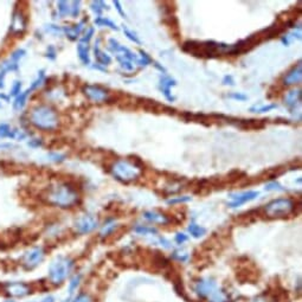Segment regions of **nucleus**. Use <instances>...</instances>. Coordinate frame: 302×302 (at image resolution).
<instances>
[{
	"label": "nucleus",
	"instance_id": "26",
	"mask_svg": "<svg viewBox=\"0 0 302 302\" xmlns=\"http://www.w3.org/2000/svg\"><path fill=\"white\" fill-rule=\"evenodd\" d=\"M134 231L137 235H141V236H157L158 231L157 229L150 226H146V225H139L134 228Z\"/></svg>",
	"mask_w": 302,
	"mask_h": 302
},
{
	"label": "nucleus",
	"instance_id": "53",
	"mask_svg": "<svg viewBox=\"0 0 302 302\" xmlns=\"http://www.w3.org/2000/svg\"><path fill=\"white\" fill-rule=\"evenodd\" d=\"M251 302H273V300H271L270 297L266 296V295H261V296L255 297Z\"/></svg>",
	"mask_w": 302,
	"mask_h": 302
},
{
	"label": "nucleus",
	"instance_id": "44",
	"mask_svg": "<svg viewBox=\"0 0 302 302\" xmlns=\"http://www.w3.org/2000/svg\"><path fill=\"white\" fill-rule=\"evenodd\" d=\"M20 92H22V82H19V81H16L15 83H13L12 88H11V95L13 96H18Z\"/></svg>",
	"mask_w": 302,
	"mask_h": 302
},
{
	"label": "nucleus",
	"instance_id": "35",
	"mask_svg": "<svg viewBox=\"0 0 302 302\" xmlns=\"http://www.w3.org/2000/svg\"><path fill=\"white\" fill-rule=\"evenodd\" d=\"M90 8H92L93 11L95 12L97 16H101V13H102L103 10H105L106 8H108V6H107L103 2L97 0V2H93L92 4H90Z\"/></svg>",
	"mask_w": 302,
	"mask_h": 302
},
{
	"label": "nucleus",
	"instance_id": "13",
	"mask_svg": "<svg viewBox=\"0 0 302 302\" xmlns=\"http://www.w3.org/2000/svg\"><path fill=\"white\" fill-rule=\"evenodd\" d=\"M257 191H247V192L243 193H231L229 194V198L231 199L230 203H228V206L229 207H238L241 205H243V204L248 203V201H251L254 199H256L258 197Z\"/></svg>",
	"mask_w": 302,
	"mask_h": 302
},
{
	"label": "nucleus",
	"instance_id": "45",
	"mask_svg": "<svg viewBox=\"0 0 302 302\" xmlns=\"http://www.w3.org/2000/svg\"><path fill=\"white\" fill-rule=\"evenodd\" d=\"M228 97H229V99L236 100V101H247L248 100V96L246 95V94H242V93H231L228 95Z\"/></svg>",
	"mask_w": 302,
	"mask_h": 302
},
{
	"label": "nucleus",
	"instance_id": "6",
	"mask_svg": "<svg viewBox=\"0 0 302 302\" xmlns=\"http://www.w3.org/2000/svg\"><path fill=\"white\" fill-rule=\"evenodd\" d=\"M113 176L121 183L128 184L140 177V170L133 166L128 160H116L112 167Z\"/></svg>",
	"mask_w": 302,
	"mask_h": 302
},
{
	"label": "nucleus",
	"instance_id": "23",
	"mask_svg": "<svg viewBox=\"0 0 302 302\" xmlns=\"http://www.w3.org/2000/svg\"><path fill=\"white\" fill-rule=\"evenodd\" d=\"M85 22H81L79 25H75V26H68V28H63V32L65 33V36L68 37V38L70 40H76L77 37H79L81 35V32H82L83 28H85Z\"/></svg>",
	"mask_w": 302,
	"mask_h": 302
},
{
	"label": "nucleus",
	"instance_id": "54",
	"mask_svg": "<svg viewBox=\"0 0 302 302\" xmlns=\"http://www.w3.org/2000/svg\"><path fill=\"white\" fill-rule=\"evenodd\" d=\"M29 146H31V147H39V146H42V141L38 140V139H33V140H31L29 142Z\"/></svg>",
	"mask_w": 302,
	"mask_h": 302
},
{
	"label": "nucleus",
	"instance_id": "47",
	"mask_svg": "<svg viewBox=\"0 0 302 302\" xmlns=\"http://www.w3.org/2000/svg\"><path fill=\"white\" fill-rule=\"evenodd\" d=\"M50 159L55 163H62V161L65 160V157L63 154H58V153H50Z\"/></svg>",
	"mask_w": 302,
	"mask_h": 302
},
{
	"label": "nucleus",
	"instance_id": "37",
	"mask_svg": "<svg viewBox=\"0 0 302 302\" xmlns=\"http://www.w3.org/2000/svg\"><path fill=\"white\" fill-rule=\"evenodd\" d=\"M81 278H82V275H76V276H73L71 278V281L69 282V288H68V291L70 295L73 294V291H75L77 289V287H79L80 282H81Z\"/></svg>",
	"mask_w": 302,
	"mask_h": 302
},
{
	"label": "nucleus",
	"instance_id": "39",
	"mask_svg": "<svg viewBox=\"0 0 302 302\" xmlns=\"http://www.w3.org/2000/svg\"><path fill=\"white\" fill-rule=\"evenodd\" d=\"M191 200V197L189 196H183V197H173L171 199L167 200L169 205H176V204H181V203H187Z\"/></svg>",
	"mask_w": 302,
	"mask_h": 302
},
{
	"label": "nucleus",
	"instance_id": "46",
	"mask_svg": "<svg viewBox=\"0 0 302 302\" xmlns=\"http://www.w3.org/2000/svg\"><path fill=\"white\" fill-rule=\"evenodd\" d=\"M174 241H176L177 244H184L185 242L189 241V236L185 234H177L176 237H174Z\"/></svg>",
	"mask_w": 302,
	"mask_h": 302
},
{
	"label": "nucleus",
	"instance_id": "22",
	"mask_svg": "<svg viewBox=\"0 0 302 302\" xmlns=\"http://www.w3.org/2000/svg\"><path fill=\"white\" fill-rule=\"evenodd\" d=\"M77 53H79V57L81 59V62L83 63L85 65H89L90 64V56H89V43L86 42H81L77 45Z\"/></svg>",
	"mask_w": 302,
	"mask_h": 302
},
{
	"label": "nucleus",
	"instance_id": "51",
	"mask_svg": "<svg viewBox=\"0 0 302 302\" xmlns=\"http://www.w3.org/2000/svg\"><path fill=\"white\" fill-rule=\"evenodd\" d=\"M46 57H48L49 59H55L56 58V50H55V48H53V46H49V49H48V51H46V55H45Z\"/></svg>",
	"mask_w": 302,
	"mask_h": 302
},
{
	"label": "nucleus",
	"instance_id": "8",
	"mask_svg": "<svg viewBox=\"0 0 302 302\" xmlns=\"http://www.w3.org/2000/svg\"><path fill=\"white\" fill-rule=\"evenodd\" d=\"M218 290L217 282L213 278H201L194 286V291L199 297H211Z\"/></svg>",
	"mask_w": 302,
	"mask_h": 302
},
{
	"label": "nucleus",
	"instance_id": "42",
	"mask_svg": "<svg viewBox=\"0 0 302 302\" xmlns=\"http://www.w3.org/2000/svg\"><path fill=\"white\" fill-rule=\"evenodd\" d=\"M80 6H81V2H72L71 3V8H70V16H71L72 18H76V17L80 15Z\"/></svg>",
	"mask_w": 302,
	"mask_h": 302
},
{
	"label": "nucleus",
	"instance_id": "43",
	"mask_svg": "<svg viewBox=\"0 0 302 302\" xmlns=\"http://www.w3.org/2000/svg\"><path fill=\"white\" fill-rule=\"evenodd\" d=\"M266 190L267 191H284L286 189L282 187L280 184L276 183V181H271V183H268L266 185Z\"/></svg>",
	"mask_w": 302,
	"mask_h": 302
},
{
	"label": "nucleus",
	"instance_id": "40",
	"mask_svg": "<svg viewBox=\"0 0 302 302\" xmlns=\"http://www.w3.org/2000/svg\"><path fill=\"white\" fill-rule=\"evenodd\" d=\"M190 255L186 253V251H174V253L172 254V258L173 260L176 261H179V262H186L187 260H189Z\"/></svg>",
	"mask_w": 302,
	"mask_h": 302
},
{
	"label": "nucleus",
	"instance_id": "7",
	"mask_svg": "<svg viewBox=\"0 0 302 302\" xmlns=\"http://www.w3.org/2000/svg\"><path fill=\"white\" fill-rule=\"evenodd\" d=\"M45 257V251L42 247L32 248L31 250H29L28 253L24 254V256L22 257V264L25 269L31 270L35 269L37 266H39L42 263L43 260Z\"/></svg>",
	"mask_w": 302,
	"mask_h": 302
},
{
	"label": "nucleus",
	"instance_id": "25",
	"mask_svg": "<svg viewBox=\"0 0 302 302\" xmlns=\"http://www.w3.org/2000/svg\"><path fill=\"white\" fill-rule=\"evenodd\" d=\"M189 233L191 234V236L194 238H200L206 234V229L205 228L198 225L196 223H191L189 226Z\"/></svg>",
	"mask_w": 302,
	"mask_h": 302
},
{
	"label": "nucleus",
	"instance_id": "20",
	"mask_svg": "<svg viewBox=\"0 0 302 302\" xmlns=\"http://www.w3.org/2000/svg\"><path fill=\"white\" fill-rule=\"evenodd\" d=\"M163 23L171 30V35H172L173 37H176V38L179 37V35H180L179 33V22H178L176 16L173 15V16L164 17Z\"/></svg>",
	"mask_w": 302,
	"mask_h": 302
},
{
	"label": "nucleus",
	"instance_id": "32",
	"mask_svg": "<svg viewBox=\"0 0 302 302\" xmlns=\"http://www.w3.org/2000/svg\"><path fill=\"white\" fill-rule=\"evenodd\" d=\"M277 108L276 103H271V105H266V106H254L250 108L251 113H266L269 110H273Z\"/></svg>",
	"mask_w": 302,
	"mask_h": 302
},
{
	"label": "nucleus",
	"instance_id": "24",
	"mask_svg": "<svg viewBox=\"0 0 302 302\" xmlns=\"http://www.w3.org/2000/svg\"><path fill=\"white\" fill-rule=\"evenodd\" d=\"M94 51H95V58H96V62L99 63V65L106 66V65H109L110 63H112V57H110L109 55H107L106 52H103L102 50L100 49L99 44L95 45Z\"/></svg>",
	"mask_w": 302,
	"mask_h": 302
},
{
	"label": "nucleus",
	"instance_id": "9",
	"mask_svg": "<svg viewBox=\"0 0 302 302\" xmlns=\"http://www.w3.org/2000/svg\"><path fill=\"white\" fill-rule=\"evenodd\" d=\"M99 225V220L96 217L92 216V214H86V216L80 217L79 219L75 221V229L79 234L86 235L94 231Z\"/></svg>",
	"mask_w": 302,
	"mask_h": 302
},
{
	"label": "nucleus",
	"instance_id": "27",
	"mask_svg": "<svg viewBox=\"0 0 302 302\" xmlns=\"http://www.w3.org/2000/svg\"><path fill=\"white\" fill-rule=\"evenodd\" d=\"M15 136H16V129L11 128L8 123H2V125H0V139H4V137H11V139H15Z\"/></svg>",
	"mask_w": 302,
	"mask_h": 302
},
{
	"label": "nucleus",
	"instance_id": "49",
	"mask_svg": "<svg viewBox=\"0 0 302 302\" xmlns=\"http://www.w3.org/2000/svg\"><path fill=\"white\" fill-rule=\"evenodd\" d=\"M93 35H94V29H93V28H89V29H88V32H87L86 35L82 37V39H81V42L89 43V40L93 38Z\"/></svg>",
	"mask_w": 302,
	"mask_h": 302
},
{
	"label": "nucleus",
	"instance_id": "29",
	"mask_svg": "<svg viewBox=\"0 0 302 302\" xmlns=\"http://www.w3.org/2000/svg\"><path fill=\"white\" fill-rule=\"evenodd\" d=\"M95 24L97 26H108V28L113 29V30H119L115 23L113 22V20H110L109 18H105V17H97L95 19Z\"/></svg>",
	"mask_w": 302,
	"mask_h": 302
},
{
	"label": "nucleus",
	"instance_id": "34",
	"mask_svg": "<svg viewBox=\"0 0 302 302\" xmlns=\"http://www.w3.org/2000/svg\"><path fill=\"white\" fill-rule=\"evenodd\" d=\"M228 300H229L228 295L224 293L223 290H219V289H218L216 293L210 297V302H228Z\"/></svg>",
	"mask_w": 302,
	"mask_h": 302
},
{
	"label": "nucleus",
	"instance_id": "4",
	"mask_svg": "<svg viewBox=\"0 0 302 302\" xmlns=\"http://www.w3.org/2000/svg\"><path fill=\"white\" fill-rule=\"evenodd\" d=\"M73 261L65 257H57L49 267V278L53 284H60L72 269Z\"/></svg>",
	"mask_w": 302,
	"mask_h": 302
},
{
	"label": "nucleus",
	"instance_id": "30",
	"mask_svg": "<svg viewBox=\"0 0 302 302\" xmlns=\"http://www.w3.org/2000/svg\"><path fill=\"white\" fill-rule=\"evenodd\" d=\"M115 230H116V223L114 220H110V221H108V223L105 224V226L102 228L100 235H101V237H108Z\"/></svg>",
	"mask_w": 302,
	"mask_h": 302
},
{
	"label": "nucleus",
	"instance_id": "17",
	"mask_svg": "<svg viewBox=\"0 0 302 302\" xmlns=\"http://www.w3.org/2000/svg\"><path fill=\"white\" fill-rule=\"evenodd\" d=\"M26 29V17L22 11H16L13 13V18L11 23V31L13 35H19Z\"/></svg>",
	"mask_w": 302,
	"mask_h": 302
},
{
	"label": "nucleus",
	"instance_id": "2",
	"mask_svg": "<svg viewBox=\"0 0 302 302\" xmlns=\"http://www.w3.org/2000/svg\"><path fill=\"white\" fill-rule=\"evenodd\" d=\"M230 46L223 43H217L213 40L207 42H197V40H186L181 44V50L184 52L199 57V58H214L221 53L229 51Z\"/></svg>",
	"mask_w": 302,
	"mask_h": 302
},
{
	"label": "nucleus",
	"instance_id": "28",
	"mask_svg": "<svg viewBox=\"0 0 302 302\" xmlns=\"http://www.w3.org/2000/svg\"><path fill=\"white\" fill-rule=\"evenodd\" d=\"M44 72H45L44 70H40V71L38 72V76H37V79L32 82L31 87H30V88L25 92L26 94H29V95H30V94H31V92H33V90H36L40 85H42L43 82H44V79H45V73Z\"/></svg>",
	"mask_w": 302,
	"mask_h": 302
},
{
	"label": "nucleus",
	"instance_id": "21",
	"mask_svg": "<svg viewBox=\"0 0 302 302\" xmlns=\"http://www.w3.org/2000/svg\"><path fill=\"white\" fill-rule=\"evenodd\" d=\"M248 177L246 172H243V171H240V170H233L231 172L228 173L226 178H224L223 183L224 185L225 184H231V185H234V184H238L242 179H244V178Z\"/></svg>",
	"mask_w": 302,
	"mask_h": 302
},
{
	"label": "nucleus",
	"instance_id": "56",
	"mask_svg": "<svg viewBox=\"0 0 302 302\" xmlns=\"http://www.w3.org/2000/svg\"><path fill=\"white\" fill-rule=\"evenodd\" d=\"M154 66H156V68H157V69H159L161 72H165V71H166V70H165V69H164V68H163V66H161V65H159V64H158V63H156V62H154Z\"/></svg>",
	"mask_w": 302,
	"mask_h": 302
},
{
	"label": "nucleus",
	"instance_id": "18",
	"mask_svg": "<svg viewBox=\"0 0 302 302\" xmlns=\"http://www.w3.org/2000/svg\"><path fill=\"white\" fill-rule=\"evenodd\" d=\"M301 96V89H294L286 93V96H284V105L287 106V108L289 109L291 113H294L295 109L300 106Z\"/></svg>",
	"mask_w": 302,
	"mask_h": 302
},
{
	"label": "nucleus",
	"instance_id": "33",
	"mask_svg": "<svg viewBox=\"0 0 302 302\" xmlns=\"http://www.w3.org/2000/svg\"><path fill=\"white\" fill-rule=\"evenodd\" d=\"M161 10H163V13L164 16H173L174 12H176V4L172 2H164L163 3V8H161Z\"/></svg>",
	"mask_w": 302,
	"mask_h": 302
},
{
	"label": "nucleus",
	"instance_id": "55",
	"mask_svg": "<svg viewBox=\"0 0 302 302\" xmlns=\"http://www.w3.org/2000/svg\"><path fill=\"white\" fill-rule=\"evenodd\" d=\"M40 302H55V297L53 296H46L45 298H43Z\"/></svg>",
	"mask_w": 302,
	"mask_h": 302
},
{
	"label": "nucleus",
	"instance_id": "12",
	"mask_svg": "<svg viewBox=\"0 0 302 302\" xmlns=\"http://www.w3.org/2000/svg\"><path fill=\"white\" fill-rule=\"evenodd\" d=\"M5 291L10 296L24 297L31 293V288L23 282H9L5 284Z\"/></svg>",
	"mask_w": 302,
	"mask_h": 302
},
{
	"label": "nucleus",
	"instance_id": "16",
	"mask_svg": "<svg viewBox=\"0 0 302 302\" xmlns=\"http://www.w3.org/2000/svg\"><path fill=\"white\" fill-rule=\"evenodd\" d=\"M177 86L176 80H173L172 77L170 76H161L160 81H159V89L161 90V93L164 94V96H165V99L167 101H170V102H173L174 97L172 96V93H171V89L173 88V87Z\"/></svg>",
	"mask_w": 302,
	"mask_h": 302
},
{
	"label": "nucleus",
	"instance_id": "10",
	"mask_svg": "<svg viewBox=\"0 0 302 302\" xmlns=\"http://www.w3.org/2000/svg\"><path fill=\"white\" fill-rule=\"evenodd\" d=\"M83 93H85V95L88 97L89 100H92L96 103L107 102V100H108L109 97L108 90L102 88L101 86H92V85L85 86Z\"/></svg>",
	"mask_w": 302,
	"mask_h": 302
},
{
	"label": "nucleus",
	"instance_id": "19",
	"mask_svg": "<svg viewBox=\"0 0 302 302\" xmlns=\"http://www.w3.org/2000/svg\"><path fill=\"white\" fill-rule=\"evenodd\" d=\"M143 218L154 224H163V225H165V224L170 223V218L165 216L164 213L158 212V211H146L143 213Z\"/></svg>",
	"mask_w": 302,
	"mask_h": 302
},
{
	"label": "nucleus",
	"instance_id": "36",
	"mask_svg": "<svg viewBox=\"0 0 302 302\" xmlns=\"http://www.w3.org/2000/svg\"><path fill=\"white\" fill-rule=\"evenodd\" d=\"M127 160H128L133 166H135L137 170H143V169H145V163H143L142 159H140L139 157H136V156H128V159H127Z\"/></svg>",
	"mask_w": 302,
	"mask_h": 302
},
{
	"label": "nucleus",
	"instance_id": "41",
	"mask_svg": "<svg viewBox=\"0 0 302 302\" xmlns=\"http://www.w3.org/2000/svg\"><path fill=\"white\" fill-rule=\"evenodd\" d=\"M123 32H125V35L127 36V38L132 40V42L135 43V44H141L139 37H137L136 33L133 32L132 30H129L128 28H126V26H125V28H123Z\"/></svg>",
	"mask_w": 302,
	"mask_h": 302
},
{
	"label": "nucleus",
	"instance_id": "11",
	"mask_svg": "<svg viewBox=\"0 0 302 302\" xmlns=\"http://www.w3.org/2000/svg\"><path fill=\"white\" fill-rule=\"evenodd\" d=\"M228 123L235 125L238 128L243 130H258L263 129L267 126V120H237V119H231L229 117Z\"/></svg>",
	"mask_w": 302,
	"mask_h": 302
},
{
	"label": "nucleus",
	"instance_id": "48",
	"mask_svg": "<svg viewBox=\"0 0 302 302\" xmlns=\"http://www.w3.org/2000/svg\"><path fill=\"white\" fill-rule=\"evenodd\" d=\"M73 302H93V300L88 294H80L79 296L73 300Z\"/></svg>",
	"mask_w": 302,
	"mask_h": 302
},
{
	"label": "nucleus",
	"instance_id": "50",
	"mask_svg": "<svg viewBox=\"0 0 302 302\" xmlns=\"http://www.w3.org/2000/svg\"><path fill=\"white\" fill-rule=\"evenodd\" d=\"M221 83H223L224 86H235L234 77L230 76V75L224 76V79H223V81H221Z\"/></svg>",
	"mask_w": 302,
	"mask_h": 302
},
{
	"label": "nucleus",
	"instance_id": "38",
	"mask_svg": "<svg viewBox=\"0 0 302 302\" xmlns=\"http://www.w3.org/2000/svg\"><path fill=\"white\" fill-rule=\"evenodd\" d=\"M58 13L62 18L63 17H66L68 15H70V4L68 2L58 3Z\"/></svg>",
	"mask_w": 302,
	"mask_h": 302
},
{
	"label": "nucleus",
	"instance_id": "15",
	"mask_svg": "<svg viewBox=\"0 0 302 302\" xmlns=\"http://www.w3.org/2000/svg\"><path fill=\"white\" fill-rule=\"evenodd\" d=\"M302 80V65L301 62L298 60L296 65H294L289 71L286 73L283 79V85L284 86H294L298 85Z\"/></svg>",
	"mask_w": 302,
	"mask_h": 302
},
{
	"label": "nucleus",
	"instance_id": "5",
	"mask_svg": "<svg viewBox=\"0 0 302 302\" xmlns=\"http://www.w3.org/2000/svg\"><path fill=\"white\" fill-rule=\"evenodd\" d=\"M294 211V203L289 198H278L263 207L264 216L268 218H283Z\"/></svg>",
	"mask_w": 302,
	"mask_h": 302
},
{
	"label": "nucleus",
	"instance_id": "1",
	"mask_svg": "<svg viewBox=\"0 0 302 302\" xmlns=\"http://www.w3.org/2000/svg\"><path fill=\"white\" fill-rule=\"evenodd\" d=\"M43 199L50 205L65 207H71L77 204L79 200V193L71 184H59V185L52 186L45 191L43 194Z\"/></svg>",
	"mask_w": 302,
	"mask_h": 302
},
{
	"label": "nucleus",
	"instance_id": "57",
	"mask_svg": "<svg viewBox=\"0 0 302 302\" xmlns=\"http://www.w3.org/2000/svg\"><path fill=\"white\" fill-rule=\"evenodd\" d=\"M6 302H17V301H12V300H9V301H6Z\"/></svg>",
	"mask_w": 302,
	"mask_h": 302
},
{
	"label": "nucleus",
	"instance_id": "3",
	"mask_svg": "<svg viewBox=\"0 0 302 302\" xmlns=\"http://www.w3.org/2000/svg\"><path fill=\"white\" fill-rule=\"evenodd\" d=\"M30 121L33 126L42 130H55L59 125L57 113L49 106H38L32 109Z\"/></svg>",
	"mask_w": 302,
	"mask_h": 302
},
{
	"label": "nucleus",
	"instance_id": "52",
	"mask_svg": "<svg viewBox=\"0 0 302 302\" xmlns=\"http://www.w3.org/2000/svg\"><path fill=\"white\" fill-rule=\"evenodd\" d=\"M114 5H115V8L117 10V12L120 13V16L122 17V18H127L126 17V13L122 11V6H121V3L117 2V0H114Z\"/></svg>",
	"mask_w": 302,
	"mask_h": 302
},
{
	"label": "nucleus",
	"instance_id": "31",
	"mask_svg": "<svg viewBox=\"0 0 302 302\" xmlns=\"http://www.w3.org/2000/svg\"><path fill=\"white\" fill-rule=\"evenodd\" d=\"M28 96H29V94H26V93L19 94V95L16 97L15 103H13V107H15V109L20 110V109L24 108V106H25V103H26V100H28Z\"/></svg>",
	"mask_w": 302,
	"mask_h": 302
},
{
	"label": "nucleus",
	"instance_id": "14",
	"mask_svg": "<svg viewBox=\"0 0 302 302\" xmlns=\"http://www.w3.org/2000/svg\"><path fill=\"white\" fill-rule=\"evenodd\" d=\"M136 105L140 108H142L145 112L154 113V114H164L165 113L166 106L160 105L157 101L150 99H136Z\"/></svg>",
	"mask_w": 302,
	"mask_h": 302
}]
</instances>
